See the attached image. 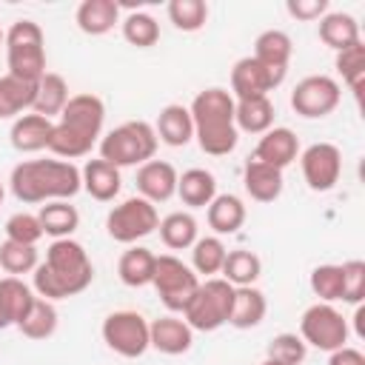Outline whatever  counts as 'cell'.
Instances as JSON below:
<instances>
[{"label": "cell", "mask_w": 365, "mask_h": 365, "mask_svg": "<svg viewBox=\"0 0 365 365\" xmlns=\"http://www.w3.org/2000/svg\"><path fill=\"white\" fill-rule=\"evenodd\" d=\"M34 274V294L43 299H68L83 294L94 279V265L88 251L77 240H54L46 248V259L37 262Z\"/></svg>", "instance_id": "6da1fadb"}, {"label": "cell", "mask_w": 365, "mask_h": 365, "mask_svg": "<svg viewBox=\"0 0 365 365\" xmlns=\"http://www.w3.org/2000/svg\"><path fill=\"white\" fill-rule=\"evenodd\" d=\"M103 123H106V103L97 94L91 91L71 94L66 108L54 120L48 151L57 160H68V163L91 154V148L103 137Z\"/></svg>", "instance_id": "7a4b0ae2"}, {"label": "cell", "mask_w": 365, "mask_h": 365, "mask_svg": "<svg viewBox=\"0 0 365 365\" xmlns=\"http://www.w3.org/2000/svg\"><path fill=\"white\" fill-rule=\"evenodd\" d=\"M9 185L14 200L26 205L71 200L83 188L80 168L68 160H23L11 168Z\"/></svg>", "instance_id": "3957f363"}, {"label": "cell", "mask_w": 365, "mask_h": 365, "mask_svg": "<svg viewBox=\"0 0 365 365\" xmlns=\"http://www.w3.org/2000/svg\"><path fill=\"white\" fill-rule=\"evenodd\" d=\"M188 111L194 120V140L202 148V154L225 157L237 148L240 131L234 125V97L228 88H202L191 100Z\"/></svg>", "instance_id": "277c9868"}, {"label": "cell", "mask_w": 365, "mask_h": 365, "mask_svg": "<svg viewBox=\"0 0 365 365\" xmlns=\"http://www.w3.org/2000/svg\"><path fill=\"white\" fill-rule=\"evenodd\" d=\"M157 131L145 120H128L100 137V157L117 168L143 165L157 154Z\"/></svg>", "instance_id": "5b68a950"}, {"label": "cell", "mask_w": 365, "mask_h": 365, "mask_svg": "<svg viewBox=\"0 0 365 365\" xmlns=\"http://www.w3.org/2000/svg\"><path fill=\"white\" fill-rule=\"evenodd\" d=\"M6 66L9 74L37 83L46 74V34L34 20H14L6 31Z\"/></svg>", "instance_id": "8992f818"}, {"label": "cell", "mask_w": 365, "mask_h": 365, "mask_svg": "<svg viewBox=\"0 0 365 365\" xmlns=\"http://www.w3.org/2000/svg\"><path fill=\"white\" fill-rule=\"evenodd\" d=\"M231 305H234V285L225 282L222 277H208L200 282L197 294L182 311V319L188 322L191 331H217L228 325L231 319Z\"/></svg>", "instance_id": "52a82bcc"}, {"label": "cell", "mask_w": 365, "mask_h": 365, "mask_svg": "<svg viewBox=\"0 0 365 365\" xmlns=\"http://www.w3.org/2000/svg\"><path fill=\"white\" fill-rule=\"evenodd\" d=\"M151 285L160 297V302L171 311V314H182L185 305L191 302V297L200 288V277L191 271V265H185L180 257L174 254H160L154 262V277Z\"/></svg>", "instance_id": "ba28073f"}, {"label": "cell", "mask_w": 365, "mask_h": 365, "mask_svg": "<svg viewBox=\"0 0 365 365\" xmlns=\"http://www.w3.org/2000/svg\"><path fill=\"white\" fill-rule=\"evenodd\" d=\"M160 225V214H157V205L143 200L140 194L137 197H128L123 200L120 205H114L106 217V231L114 242H123V245H134L137 240L148 237L151 231H157Z\"/></svg>", "instance_id": "9c48e42d"}, {"label": "cell", "mask_w": 365, "mask_h": 365, "mask_svg": "<svg viewBox=\"0 0 365 365\" xmlns=\"http://www.w3.org/2000/svg\"><path fill=\"white\" fill-rule=\"evenodd\" d=\"M299 336L305 345L319 351H336L348 345V319L331 302H314L299 319Z\"/></svg>", "instance_id": "30bf717a"}, {"label": "cell", "mask_w": 365, "mask_h": 365, "mask_svg": "<svg viewBox=\"0 0 365 365\" xmlns=\"http://www.w3.org/2000/svg\"><path fill=\"white\" fill-rule=\"evenodd\" d=\"M103 342L125 356V359H137L143 356L151 342H148V319L137 311H111L106 319H103Z\"/></svg>", "instance_id": "8fae6325"}, {"label": "cell", "mask_w": 365, "mask_h": 365, "mask_svg": "<svg viewBox=\"0 0 365 365\" xmlns=\"http://www.w3.org/2000/svg\"><path fill=\"white\" fill-rule=\"evenodd\" d=\"M342 100V88L328 74H311L302 77L291 91V108L305 120L328 117Z\"/></svg>", "instance_id": "7c38bea8"}, {"label": "cell", "mask_w": 365, "mask_h": 365, "mask_svg": "<svg viewBox=\"0 0 365 365\" xmlns=\"http://www.w3.org/2000/svg\"><path fill=\"white\" fill-rule=\"evenodd\" d=\"M288 68H271L259 63L257 57H240L231 68V97L234 100H251V97H268L277 86H282Z\"/></svg>", "instance_id": "4fadbf2b"}, {"label": "cell", "mask_w": 365, "mask_h": 365, "mask_svg": "<svg viewBox=\"0 0 365 365\" xmlns=\"http://www.w3.org/2000/svg\"><path fill=\"white\" fill-rule=\"evenodd\" d=\"M299 165L311 191H331L342 174V151L334 143H314L299 154Z\"/></svg>", "instance_id": "5bb4252c"}, {"label": "cell", "mask_w": 365, "mask_h": 365, "mask_svg": "<svg viewBox=\"0 0 365 365\" xmlns=\"http://www.w3.org/2000/svg\"><path fill=\"white\" fill-rule=\"evenodd\" d=\"M297 157H299V140L285 125H274L265 134H259V143H257V148L251 154V160H259V163L274 165L279 171L288 168Z\"/></svg>", "instance_id": "9a60e30c"}, {"label": "cell", "mask_w": 365, "mask_h": 365, "mask_svg": "<svg viewBox=\"0 0 365 365\" xmlns=\"http://www.w3.org/2000/svg\"><path fill=\"white\" fill-rule=\"evenodd\" d=\"M148 342L154 351L165 354V356H180L185 351H191L194 345V331L188 328V322L182 317H160L154 322H148Z\"/></svg>", "instance_id": "2e32d148"}, {"label": "cell", "mask_w": 365, "mask_h": 365, "mask_svg": "<svg viewBox=\"0 0 365 365\" xmlns=\"http://www.w3.org/2000/svg\"><path fill=\"white\" fill-rule=\"evenodd\" d=\"M177 168L165 160H148L137 168V191L148 202H165L177 194Z\"/></svg>", "instance_id": "e0dca14e"}, {"label": "cell", "mask_w": 365, "mask_h": 365, "mask_svg": "<svg viewBox=\"0 0 365 365\" xmlns=\"http://www.w3.org/2000/svg\"><path fill=\"white\" fill-rule=\"evenodd\" d=\"M51 131H54V120L29 111V114H20L11 123L9 140H11V148L14 151H20V154H37V151L48 148Z\"/></svg>", "instance_id": "ac0fdd59"}, {"label": "cell", "mask_w": 365, "mask_h": 365, "mask_svg": "<svg viewBox=\"0 0 365 365\" xmlns=\"http://www.w3.org/2000/svg\"><path fill=\"white\" fill-rule=\"evenodd\" d=\"M80 182H83V191H86L91 200H97V202H111V200L120 194V188H123V174H120L117 165H111V163H106L103 157H97V160H88V163L83 165Z\"/></svg>", "instance_id": "d6986e66"}, {"label": "cell", "mask_w": 365, "mask_h": 365, "mask_svg": "<svg viewBox=\"0 0 365 365\" xmlns=\"http://www.w3.org/2000/svg\"><path fill=\"white\" fill-rule=\"evenodd\" d=\"M157 140L171 145V148H182L194 140V120H191V111L188 106H180V103H168L160 108L157 114Z\"/></svg>", "instance_id": "ffe728a7"}, {"label": "cell", "mask_w": 365, "mask_h": 365, "mask_svg": "<svg viewBox=\"0 0 365 365\" xmlns=\"http://www.w3.org/2000/svg\"><path fill=\"white\" fill-rule=\"evenodd\" d=\"M242 185H245V191H248L251 200H257V202H274L282 194V171L248 157V163L242 168Z\"/></svg>", "instance_id": "44dd1931"}, {"label": "cell", "mask_w": 365, "mask_h": 365, "mask_svg": "<svg viewBox=\"0 0 365 365\" xmlns=\"http://www.w3.org/2000/svg\"><path fill=\"white\" fill-rule=\"evenodd\" d=\"M268 314V299L259 288L254 285H240L234 288V305H231V319L228 325L240 328V331H248V328H257Z\"/></svg>", "instance_id": "7402d4cb"}, {"label": "cell", "mask_w": 365, "mask_h": 365, "mask_svg": "<svg viewBox=\"0 0 365 365\" xmlns=\"http://www.w3.org/2000/svg\"><path fill=\"white\" fill-rule=\"evenodd\" d=\"M74 20L83 34L100 37V34H108L120 23V6L114 0H83L77 6Z\"/></svg>", "instance_id": "603a6c76"}, {"label": "cell", "mask_w": 365, "mask_h": 365, "mask_svg": "<svg viewBox=\"0 0 365 365\" xmlns=\"http://www.w3.org/2000/svg\"><path fill=\"white\" fill-rule=\"evenodd\" d=\"M154 262H157V254L148 251L145 245H131L120 254V262H117V277L123 285L128 288H143V285H151V277H154Z\"/></svg>", "instance_id": "cb8c5ba5"}, {"label": "cell", "mask_w": 365, "mask_h": 365, "mask_svg": "<svg viewBox=\"0 0 365 365\" xmlns=\"http://www.w3.org/2000/svg\"><path fill=\"white\" fill-rule=\"evenodd\" d=\"M37 83L20 80L14 74H0V120H17L23 111L34 106Z\"/></svg>", "instance_id": "d4e9b609"}, {"label": "cell", "mask_w": 365, "mask_h": 365, "mask_svg": "<svg viewBox=\"0 0 365 365\" xmlns=\"http://www.w3.org/2000/svg\"><path fill=\"white\" fill-rule=\"evenodd\" d=\"M177 197L188 208H208L217 197V177L205 168H188L177 177Z\"/></svg>", "instance_id": "484cf974"}, {"label": "cell", "mask_w": 365, "mask_h": 365, "mask_svg": "<svg viewBox=\"0 0 365 365\" xmlns=\"http://www.w3.org/2000/svg\"><path fill=\"white\" fill-rule=\"evenodd\" d=\"M245 217H248L245 202L237 194H217L208 202V228H214V237L237 234L242 228Z\"/></svg>", "instance_id": "4316f807"}, {"label": "cell", "mask_w": 365, "mask_h": 365, "mask_svg": "<svg viewBox=\"0 0 365 365\" xmlns=\"http://www.w3.org/2000/svg\"><path fill=\"white\" fill-rule=\"evenodd\" d=\"M317 31H319V40L328 48H334V51H342V48L359 43V23L348 11H328V14H322Z\"/></svg>", "instance_id": "83f0119b"}, {"label": "cell", "mask_w": 365, "mask_h": 365, "mask_svg": "<svg viewBox=\"0 0 365 365\" xmlns=\"http://www.w3.org/2000/svg\"><path fill=\"white\" fill-rule=\"evenodd\" d=\"M234 125L245 134H265L274 128V103L271 97L234 100Z\"/></svg>", "instance_id": "f1b7e54d"}, {"label": "cell", "mask_w": 365, "mask_h": 365, "mask_svg": "<svg viewBox=\"0 0 365 365\" xmlns=\"http://www.w3.org/2000/svg\"><path fill=\"white\" fill-rule=\"evenodd\" d=\"M68 83L57 74V71H46L40 80H37V94H34V106L31 111L34 114H43L48 120L60 117V111L66 108L68 103Z\"/></svg>", "instance_id": "f546056e"}, {"label": "cell", "mask_w": 365, "mask_h": 365, "mask_svg": "<svg viewBox=\"0 0 365 365\" xmlns=\"http://www.w3.org/2000/svg\"><path fill=\"white\" fill-rule=\"evenodd\" d=\"M37 220L43 225V234H48L54 240H68L80 225V211L68 200H54V202L40 205Z\"/></svg>", "instance_id": "4dcf8cb0"}, {"label": "cell", "mask_w": 365, "mask_h": 365, "mask_svg": "<svg viewBox=\"0 0 365 365\" xmlns=\"http://www.w3.org/2000/svg\"><path fill=\"white\" fill-rule=\"evenodd\" d=\"M157 228H160L163 245L171 248V251H185V248H191V245L197 242V237H200L197 220H194V214H188V211H174V214L163 217Z\"/></svg>", "instance_id": "1f68e13d"}, {"label": "cell", "mask_w": 365, "mask_h": 365, "mask_svg": "<svg viewBox=\"0 0 365 365\" xmlns=\"http://www.w3.org/2000/svg\"><path fill=\"white\" fill-rule=\"evenodd\" d=\"M291 51H294V43L282 29H265L254 40V54L251 57H257L259 63H265L271 68H288Z\"/></svg>", "instance_id": "d6a6232c"}, {"label": "cell", "mask_w": 365, "mask_h": 365, "mask_svg": "<svg viewBox=\"0 0 365 365\" xmlns=\"http://www.w3.org/2000/svg\"><path fill=\"white\" fill-rule=\"evenodd\" d=\"M222 279L225 282H231L234 288H240V285H254L257 279H259V274H262V262H259V257L254 254V251H248V248H234V251H228L225 254V262H222Z\"/></svg>", "instance_id": "836d02e7"}, {"label": "cell", "mask_w": 365, "mask_h": 365, "mask_svg": "<svg viewBox=\"0 0 365 365\" xmlns=\"http://www.w3.org/2000/svg\"><path fill=\"white\" fill-rule=\"evenodd\" d=\"M17 328H20V334L26 339H48L57 331V308H54V302L37 297L31 302V308L26 311V317L17 322Z\"/></svg>", "instance_id": "e575fe53"}, {"label": "cell", "mask_w": 365, "mask_h": 365, "mask_svg": "<svg viewBox=\"0 0 365 365\" xmlns=\"http://www.w3.org/2000/svg\"><path fill=\"white\" fill-rule=\"evenodd\" d=\"M225 242L220 237H197V242L191 245V271L200 277H214L222 271V262H225Z\"/></svg>", "instance_id": "d590c367"}, {"label": "cell", "mask_w": 365, "mask_h": 365, "mask_svg": "<svg viewBox=\"0 0 365 365\" xmlns=\"http://www.w3.org/2000/svg\"><path fill=\"white\" fill-rule=\"evenodd\" d=\"M123 37L137 48H151L160 40V23L148 11H128L123 17Z\"/></svg>", "instance_id": "8d00e7d4"}, {"label": "cell", "mask_w": 365, "mask_h": 365, "mask_svg": "<svg viewBox=\"0 0 365 365\" xmlns=\"http://www.w3.org/2000/svg\"><path fill=\"white\" fill-rule=\"evenodd\" d=\"M0 297H3V302H6V308H9L11 325H17V322L26 317V311L31 308V302L37 299L34 288H29L20 277H3V279H0Z\"/></svg>", "instance_id": "74e56055"}, {"label": "cell", "mask_w": 365, "mask_h": 365, "mask_svg": "<svg viewBox=\"0 0 365 365\" xmlns=\"http://www.w3.org/2000/svg\"><path fill=\"white\" fill-rule=\"evenodd\" d=\"M37 248L34 245H23V242H11L3 240L0 242V268L9 277H20V274H31L37 268Z\"/></svg>", "instance_id": "f35d334b"}, {"label": "cell", "mask_w": 365, "mask_h": 365, "mask_svg": "<svg viewBox=\"0 0 365 365\" xmlns=\"http://www.w3.org/2000/svg\"><path fill=\"white\" fill-rule=\"evenodd\" d=\"M334 66H336L339 77L348 83V88L359 97V91H362V77H365V46H362V40L354 43V46H348V48H342V51H336Z\"/></svg>", "instance_id": "ab89813d"}, {"label": "cell", "mask_w": 365, "mask_h": 365, "mask_svg": "<svg viewBox=\"0 0 365 365\" xmlns=\"http://www.w3.org/2000/svg\"><path fill=\"white\" fill-rule=\"evenodd\" d=\"M168 20L180 31H200L208 20V3L205 0H171Z\"/></svg>", "instance_id": "60d3db41"}, {"label": "cell", "mask_w": 365, "mask_h": 365, "mask_svg": "<svg viewBox=\"0 0 365 365\" xmlns=\"http://www.w3.org/2000/svg\"><path fill=\"white\" fill-rule=\"evenodd\" d=\"M311 291L319 297V302H336L342 299V265L325 262L311 271Z\"/></svg>", "instance_id": "b9f144b4"}, {"label": "cell", "mask_w": 365, "mask_h": 365, "mask_svg": "<svg viewBox=\"0 0 365 365\" xmlns=\"http://www.w3.org/2000/svg\"><path fill=\"white\" fill-rule=\"evenodd\" d=\"M43 225L37 220V214L29 211H17L6 220V240L11 242H23V245H37L43 240Z\"/></svg>", "instance_id": "7bdbcfd3"}, {"label": "cell", "mask_w": 365, "mask_h": 365, "mask_svg": "<svg viewBox=\"0 0 365 365\" xmlns=\"http://www.w3.org/2000/svg\"><path fill=\"white\" fill-rule=\"evenodd\" d=\"M305 354H308V345L302 342V336L297 334H277L271 342H268V359H277L282 365H302L305 362Z\"/></svg>", "instance_id": "ee69618b"}, {"label": "cell", "mask_w": 365, "mask_h": 365, "mask_svg": "<svg viewBox=\"0 0 365 365\" xmlns=\"http://www.w3.org/2000/svg\"><path fill=\"white\" fill-rule=\"evenodd\" d=\"M365 297V262L348 259L342 262V302L359 305Z\"/></svg>", "instance_id": "f6af8a7d"}, {"label": "cell", "mask_w": 365, "mask_h": 365, "mask_svg": "<svg viewBox=\"0 0 365 365\" xmlns=\"http://www.w3.org/2000/svg\"><path fill=\"white\" fill-rule=\"evenodd\" d=\"M285 9L297 20H319L322 14H328V0H288Z\"/></svg>", "instance_id": "bcb514c9"}, {"label": "cell", "mask_w": 365, "mask_h": 365, "mask_svg": "<svg viewBox=\"0 0 365 365\" xmlns=\"http://www.w3.org/2000/svg\"><path fill=\"white\" fill-rule=\"evenodd\" d=\"M328 365H365V354L356 351V348H351V345H342V348L331 351Z\"/></svg>", "instance_id": "7dc6e473"}, {"label": "cell", "mask_w": 365, "mask_h": 365, "mask_svg": "<svg viewBox=\"0 0 365 365\" xmlns=\"http://www.w3.org/2000/svg\"><path fill=\"white\" fill-rule=\"evenodd\" d=\"M9 325H11V317H9V308H6V302H3V297H0V331L9 328Z\"/></svg>", "instance_id": "c3c4849f"}, {"label": "cell", "mask_w": 365, "mask_h": 365, "mask_svg": "<svg viewBox=\"0 0 365 365\" xmlns=\"http://www.w3.org/2000/svg\"><path fill=\"white\" fill-rule=\"evenodd\" d=\"M259 365H282V362H277V359H268V356H265V359H262Z\"/></svg>", "instance_id": "681fc988"}, {"label": "cell", "mask_w": 365, "mask_h": 365, "mask_svg": "<svg viewBox=\"0 0 365 365\" xmlns=\"http://www.w3.org/2000/svg\"><path fill=\"white\" fill-rule=\"evenodd\" d=\"M3 197H6V188H3V182H0V205H3Z\"/></svg>", "instance_id": "f907efd6"}, {"label": "cell", "mask_w": 365, "mask_h": 365, "mask_svg": "<svg viewBox=\"0 0 365 365\" xmlns=\"http://www.w3.org/2000/svg\"><path fill=\"white\" fill-rule=\"evenodd\" d=\"M3 43H6V31L0 29V46H3Z\"/></svg>", "instance_id": "816d5d0a"}]
</instances>
